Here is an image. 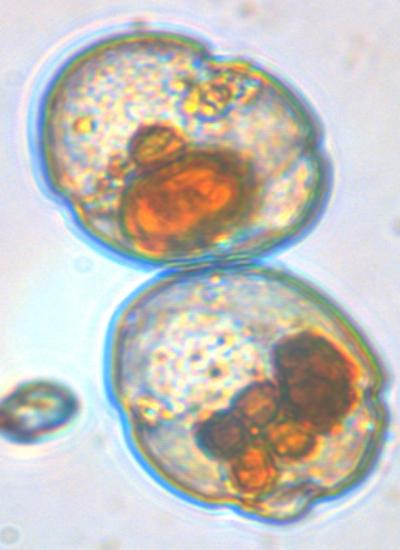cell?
<instances>
[{
	"instance_id": "cell-1",
	"label": "cell",
	"mask_w": 400,
	"mask_h": 550,
	"mask_svg": "<svg viewBox=\"0 0 400 550\" xmlns=\"http://www.w3.org/2000/svg\"><path fill=\"white\" fill-rule=\"evenodd\" d=\"M282 407L294 419L328 428L348 410L352 387L342 355L325 339L299 335L275 352Z\"/></svg>"
},
{
	"instance_id": "cell-2",
	"label": "cell",
	"mask_w": 400,
	"mask_h": 550,
	"mask_svg": "<svg viewBox=\"0 0 400 550\" xmlns=\"http://www.w3.org/2000/svg\"><path fill=\"white\" fill-rule=\"evenodd\" d=\"M250 426L232 408L217 411L195 430V443L210 459L228 460L245 449L250 440Z\"/></svg>"
},
{
	"instance_id": "cell-3",
	"label": "cell",
	"mask_w": 400,
	"mask_h": 550,
	"mask_svg": "<svg viewBox=\"0 0 400 550\" xmlns=\"http://www.w3.org/2000/svg\"><path fill=\"white\" fill-rule=\"evenodd\" d=\"M231 407L252 428L271 422L282 407V402L278 388L269 383H259L244 389L233 399Z\"/></svg>"
}]
</instances>
